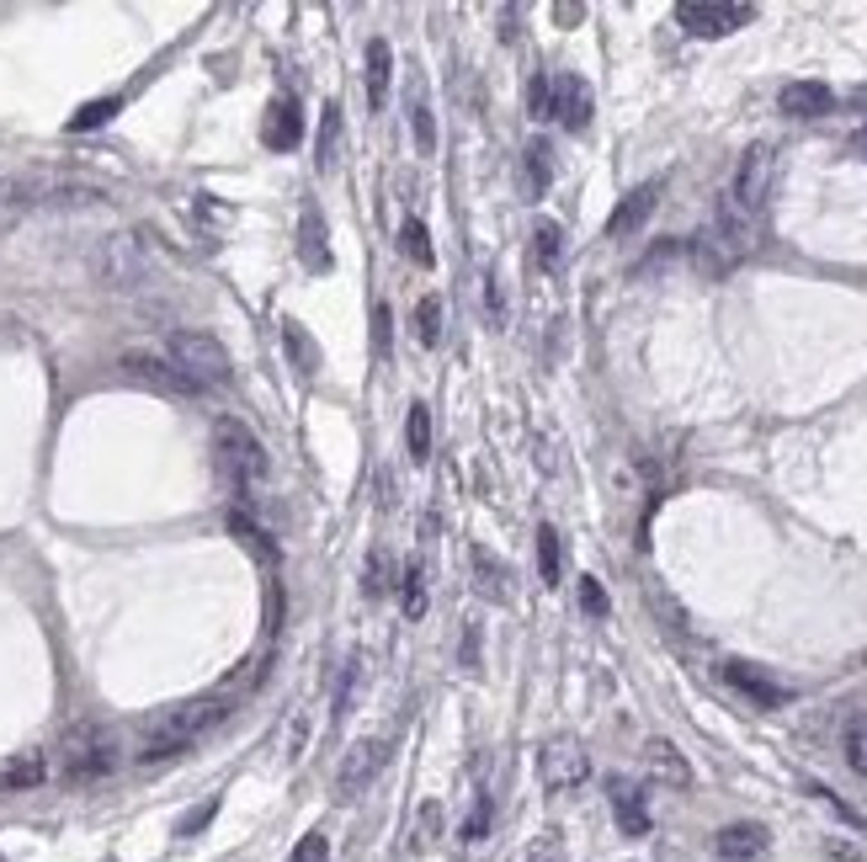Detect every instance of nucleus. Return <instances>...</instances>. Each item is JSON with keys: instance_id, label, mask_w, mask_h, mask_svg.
I'll return each instance as SVG.
<instances>
[{"instance_id": "49", "label": "nucleus", "mask_w": 867, "mask_h": 862, "mask_svg": "<svg viewBox=\"0 0 867 862\" xmlns=\"http://www.w3.org/2000/svg\"><path fill=\"white\" fill-rule=\"evenodd\" d=\"M485 309H490V320H506V298H500V283L496 278H485Z\"/></svg>"}, {"instance_id": "26", "label": "nucleus", "mask_w": 867, "mask_h": 862, "mask_svg": "<svg viewBox=\"0 0 867 862\" xmlns=\"http://www.w3.org/2000/svg\"><path fill=\"white\" fill-rule=\"evenodd\" d=\"M559 256H565V229H559L554 219H537L533 224V261L543 267V272H554Z\"/></svg>"}, {"instance_id": "30", "label": "nucleus", "mask_w": 867, "mask_h": 862, "mask_svg": "<svg viewBox=\"0 0 867 862\" xmlns=\"http://www.w3.org/2000/svg\"><path fill=\"white\" fill-rule=\"evenodd\" d=\"M559 570H565V554H559V533L543 522L537 528V575H543V586H559Z\"/></svg>"}, {"instance_id": "8", "label": "nucleus", "mask_w": 867, "mask_h": 862, "mask_svg": "<svg viewBox=\"0 0 867 862\" xmlns=\"http://www.w3.org/2000/svg\"><path fill=\"white\" fill-rule=\"evenodd\" d=\"M676 22L692 33V38H724L745 22H756V5H718V0H687L676 5Z\"/></svg>"}, {"instance_id": "6", "label": "nucleus", "mask_w": 867, "mask_h": 862, "mask_svg": "<svg viewBox=\"0 0 867 862\" xmlns=\"http://www.w3.org/2000/svg\"><path fill=\"white\" fill-rule=\"evenodd\" d=\"M213 442H218V463H224V474L246 491L250 480H261L266 474V448L256 442V432H250L246 421H235V415H224L218 426H213Z\"/></svg>"}, {"instance_id": "13", "label": "nucleus", "mask_w": 867, "mask_h": 862, "mask_svg": "<svg viewBox=\"0 0 867 862\" xmlns=\"http://www.w3.org/2000/svg\"><path fill=\"white\" fill-rule=\"evenodd\" d=\"M607 793H613V820H618L622 836H650V799H644V788L628 778H613Z\"/></svg>"}, {"instance_id": "51", "label": "nucleus", "mask_w": 867, "mask_h": 862, "mask_svg": "<svg viewBox=\"0 0 867 862\" xmlns=\"http://www.w3.org/2000/svg\"><path fill=\"white\" fill-rule=\"evenodd\" d=\"M0 862H5V858H0Z\"/></svg>"}, {"instance_id": "43", "label": "nucleus", "mask_w": 867, "mask_h": 862, "mask_svg": "<svg viewBox=\"0 0 867 862\" xmlns=\"http://www.w3.org/2000/svg\"><path fill=\"white\" fill-rule=\"evenodd\" d=\"M288 862H331V841L320 836V830H309L298 847H293V858Z\"/></svg>"}, {"instance_id": "18", "label": "nucleus", "mask_w": 867, "mask_h": 862, "mask_svg": "<svg viewBox=\"0 0 867 862\" xmlns=\"http://www.w3.org/2000/svg\"><path fill=\"white\" fill-rule=\"evenodd\" d=\"M298 133H304L298 102H293V96H277V102L266 107V123H261V139H266V150H293V144H298Z\"/></svg>"}, {"instance_id": "11", "label": "nucleus", "mask_w": 867, "mask_h": 862, "mask_svg": "<svg viewBox=\"0 0 867 862\" xmlns=\"http://www.w3.org/2000/svg\"><path fill=\"white\" fill-rule=\"evenodd\" d=\"M123 368L133 373L139 383L161 389V394H198V383L176 368L170 357H155V352H123Z\"/></svg>"}, {"instance_id": "27", "label": "nucleus", "mask_w": 867, "mask_h": 862, "mask_svg": "<svg viewBox=\"0 0 867 862\" xmlns=\"http://www.w3.org/2000/svg\"><path fill=\"white\" fill-rule=\"evenodd\" d=\"M283 341H288L298 373H304V378H314V373H320V346L309 341V330L298 326V320H283Z\"/></svg>"}, {"instance_id": "39", "label": "nucleus", "mask_w": 867, "mask_h": 862, "mask_svg": "<svg viewBox=\"0 0 867 862\" xmlns=\"http://www.w3.org/2000/svg\"><path fill=\"white\" fill-rule=\"evenodd\" d=\"M527 170H533V187H537V192L554 181V150H548L543 139H533V144H527Z\"/></svg>"}, {"instance_id": "47", "label": "nucleus", "mask_w": 867, "mask_h": 862, "mask_svg": "<svg viewBox=\"0 0 867 862\" xmlns=\"http://www.w3.org/2000/svg\"><path fill=\"white\" fill-rule=\"evenodd\" d=\"M213 815H218V799H207L203 810H192V815H187V820L176 825V836H198V830H203V825L213 820Z\"/></svg>"}, {"instance_id": "50", "label": "nucleus", "mask_w": 867, "mask_h": 862, "mask_svg": "<svg viewBox=\"0 0 867 862\" xmlns=\"http://www.w3.org/2000/svg\"><path fill=\"white\" fill-rule=\"evenodd\" d=\"M857 150H863V155H867V128H863V133H857Z\"/></svg>"}, {"instance_id": "40", "label": "nucleus", "mask_w": 867, "mask_h": 862, "mask_svg": "<svg viewBox=\"0 0 867 862\" xmlns=\"http://www.w3.org/2000/svg\"><path fill=\"white\" fill-rule=\"evenodd\" d=\"M107 118H118V96H102V102H85L81 113L70 118V128H96V123H107Z\"/></svg>"}, {"instance_id": "29", "label": "nucleus", "mask_w": 867, "mask_h": 862, "mask_svg": "<svg viewBox=\"0 0 867 862\" xmlns=\"http://www.w3.org/2000/svg\"><path fill=\"white\" fill-rule=\"evenodd\" d=\"M411 118H415V150H420V155H431V150H437V123H431V96H426V85H420V81H415Z\"/></svg>"}, {"instance_id": "1", "label": "nucleus", "mask_w": 867, "mask_h": 862, "mask_svg": "<svg viewBox=\"0 0 867 862\" xmlns=\"http://www.w3.org/2000/svg\"><path fill=\"white\" fill-rule=\"evenodd\" d=\"M750 246H756V219L740 213V208L729 203V192H724L718 208H713V224L698 235L692 256H698V267L708 278H724L729 267H740L745 256H750Z\"/></svg>"}, {"instance_id": "37", "label": "nucleus", "mask_w": 867, "mask_h": 862, "mask_svg": "<svg viewBox=\"0 0 867 862\" xmlns=\"http://www.w3.org/2000/svg\"><path fill=\"white\" fill-rule=\"evenodd\" d=\"M357 682H363V660L352 656V660H346L341 687H335V719H346V713H352V702H357Z\"/></svg>"}, {"instance_id": "9", "label": "nucleus", "mask_w": 867, "mask_h": 862, "mask_svg": "<svg viewBox=\"0 0 867 862\" xmlns=\"http://www.w3.org/2000/svg\"><path fill=\"white\" fill-rule=\"evenodd\" d=\"M537 772H543L548 793H570L591 778V756L580 751V740H548L543 756H537Z\"/></svg>"}, {"instance_id": "42", "label": "nucleus", "mask_w": 867, "mask_h": 862, "mask_svg": "<svg viewBox=\"0 0 867 862\" xmlns=\"http://www.w3.org/2000/svg\"><path fill=\"white\" fill-rule=\"evenodd\" d=\"M580 607L591 617H607V591H602L596 575H580Z\"/></svg>"}, {"instance_id": "2", "label": "nucleus", "mask_w": 867, "mask_h": 862, "mask_svg": "<svg viewBox=\"0 0 867 862\" xmlns=\"http://www.w3.org/2000/svg\"><path fill=\"white\" fill-rule=\"evenodd\" d=\"M229 719V702L224 698H198V702H181V708H170L161 713L150 730H144V761H166V756H181L187 745L198 735H207L213 724H224Z\"/></svg>"}, {"instance_id": "34", "label": "nucleus", "mask_w": 867, "mask_h": 862, "mask_svg": "<svg viewBox=\"0 0 867 862\" xmlns=\"http://www.w3.org/2000/svg\"><path fill=\"white\" fill-rule=\"evenodd\" d=\"M400 602H405L411 617L426 613V570H420V565H411V570L400 575Z\"/></svg>"}, {"instance_id": "21", "label": "nucleus", "mask_w": 867, "mask_h": 862, "mask_svg": "<svg viewBox=\"0 0 867 862\" xmlns=\"http://www.w3.org/2000/svg\"><path fill=\"white\" fill-rule=\"evenodd\" d=\"M389 75H394L389 43L368 38V54H363V85H368V107H383V102H389Z\"/></svg>"}, {"instance_id": "44", "label": "nucleus", "mask_w": 867, "mask_h": 862, "mask_svg": "<svg viewBox=\"0 0 867 862\" xmlns=\"http://www.w3.org/2000/svg\"><path fill=\"white\" fill-rule=\"evenodd\" d=\"M809 793H815V799H820V804H830V810H835V815H841V820H846V825H857V830H867V820H863V815H857V810H852V804H841V799H835V793H830V788H820V782H815V788H809Z\"/></svg>"}, {"instance_id": "3", "label": "nucleus", "mask_w": 867, "mask_h": 862, "mask_svg": "<svg viewBox=\"0 0 867 862\" xmlns=\"http://www.w3.org/2000/svg\"><path fill=\"white\" fill-rule=\"evenodd\" d=\"M91 272H96V283L102 287H144L155 278V256L144 246V235H133V229H118V235H107L102 246L91 250Z\"/></svg>"}, {"instance_id": "19", "label": "nucleus", "mask_w": 867, "mask_h": 862, "mask_svg": "<svg viewBox=\"0 0 867 862\" xmlns=\"http://www.w3.org/2000/svg\"><path fill=\"white\" fill-rule=\"evenodd\" d=\"M33 203H38V176H0V235L16 229Z\"/></svg>"}, {"instance_id": "4", "label": "nucleus", "mask_w": 867, "mask_h": 862, "mask_svg": "<svg viewBox=\"0 0 867 862\" xmlns=\"http://www.w3.org/2000/svg\"><path fill=\"white\" fill-rule=\"evenodd\" d=\"M166 357L187 373L198 389H218V383H229V373H235L229 352H224V341H218V335H207V330H170Z\"/></svg>"}, {"instance_id": "35", "label": "nucleus", "mask_w": 867, "mask_h": 862, "mask_svg": "<svg viewBox=\"0 0 867 862\" xmlns=\"http://www.w3.org/2000/svg\"><path fill=\"white\" fill-rule=\"evenodd\" d=\"M846 761L867 778V713H852V724H846Z\"/></svg>"}, {"instance_id": "33", "label": "nucleus", "mask_w": 867, "mask_h": 862, "mask_svg": "<svg viewBox=\"0 0 867 862\" xmlns=\"http://www.w3.org/2000/svg\"><path fill=\"white\" fill-rule=\"evenodd\" d=\"M400 250H405V256H411L415 267H431V240H426V224H420V219H405V224H400Z\"/></svg>"}, {"instance_id": "15", "label": "nucleus", "mask_w": 867, "mask_h": 862, "mask_svg": "<svg viewBox=\"0 0 867 862\" xmlns=\"http://www.w3.org/2000/svg\"><path fill=\"white\" fill-rule=\"evenodd\" d=\"M554 118L570 133L591 128V85L580 81V75H554Z\"/></svg>"}, {"instance_id": "38", "label": "nucleus", "mask_w": 867, "mask_h": 862, "mask_svg": "<svg viewBox=\"0 0 867 862\" xmlns=\"http://www.w3.org/2000/svg\"><path fill=\"white\" fill-rule=\"evenodd\" d=\"M437 830H442V804H437V799H426V804H420V815H415V847L426 852V847L437 841Z\"/></svg>"}, {"instance_id": "28", "label": "nucleus", "mask_w": 867, "mask_h": 862, "mask_svg": "<svg viewBox=\"0 0 867 862\" xmlns=\"http://www.w3.org/2000/svg\"><path fill=\"white\" fill-rule=\"evenodd\" d=\"M405 448H411V463L431 458V411L426 405H411V415H405Z\"/></svg>"}, {"instance_id": "45", "label": "nucleus", "mask_w": 867, "mask_h": 862, "mask_svg": "<svg viewBox=\"0 0 867 862\" xmlns=\"http://www.w3.org/2000/svg\"><path fill=\"white\" fill-rule=\"evenodd\" d=\"M485 830H490V793H479V804H474V815H468V825H463V836L479 841Z\"/></svg>"}, {"instance_id": "32", "label": "nucleus", "mask_w": 867, "mask_h": 862, "mask_svg": "<svg viewBox=\"0 0 867 862\" xmlns=\"http://www.w3.org/2000/svg\"><path fill=\"white\" fill-rule=\"evenodd\" d=\"M415 335H420V346H437V341H442V298H437V293H426V298L415 304Z\"/></svg>"}, {"instance_id": "20", "label": "nucleus", "mask_w": 867, "mask_h": 862, "mask_svg": "<svg viewBox=\"0 0 867 862\" xmlns=\"http://www.w3.org/2000/svg\"><path fill=\"white\" fill-rule=\"evenodd\" d=\"M724 676H729V682L740 687L745 698H756V702H761V708H783V702H793V693H787V687H777L772 676L750 671V665H740V660H729V665H724Z\"/></svg>"}, {"instance_id": "16", "label": "nucleus", "mask_w": 867, "mask_h": 862, "mask_svg": "<svg viewBox=\"0 0 867 862\" xmlns=\"http://www.w3.org/2000/svg\"><path fill=\"white\" fill-rule=\"evenodd\" d=\"M655 203H661V181H644V187H633V192H628V198L613 208V219H607V235H613V240H622V235L644 229V219L655 213Z\"/></svg>"}, {"instance_id": "5", "label": "nucleus", "mask_w": 867, "mask_h": 862, "mask_svg": "<svg viewBox=\"0 0 867 862\" xmlns=\"http://www.w3.org/2000/svg\"><path fill=\"white\" fill-rule=\"evenodd\" d=\"M59 761H64V778H107L112 767H118V740L112 730H102V724H75L70 735H64V751H59Z\"/></svg>"}, {"instance_id": "41", "label": "nucleus", "mask_w": 867, "mask_h": 862, "mask_svg": "<svg viewBox=\"0 0 867 862\" xmlns=\"http://www.w3.org/2000/svg\"><path fill=\"white\" fill-rule=\"evenodd\" d=\"M229 528H235V533L246 538V543H250V548H256V554H261V559H277V548L266 543V533H261V528H256L250 517H240V511H235V517H229Z\"/></svg>"}, {"instance_id": "36", "label": "nucleus", "mask_w": 867, "mask_h": 862, "mask_svg": "<svg viewBox=\"0 0 867 862\" xmlns=\"http://www.w3.org/2000/svg\"><path fill=\"white\" fill-rule=\"evenodd\" d=\"M527 113L533 118H554V75L537 70L533 81H527Z\"/></svg>"}, {"instance_id": "25", "label": "nucleus", "mask_w": 867, "mask_h": 862, "mask_svg": "<svg viewBox=\"0 0 867 862\" xmlns=\"http://www.w3.org/2000/svg\"><path fill=\"white\" fill-rule=\"evenodd\" d=\"M314 165H320V170H335V165H341V107H335V102H325V118H320Z\"/></svg>"}, {"instance_id": "10", "label": "nucleus", "mask_w": 867, "mask_h": 862, "mask_svg": "<svg viewBox=\"0 0 867 862\" xmlns=\"http://www.w3.org/2000/svg\"><path fill=\"white\" fill-rule=\"evenodd\" d=\"M383 761H389V740H383V735L357 740V745L346 751L341 772H335V799H357V793H363V788L383 772Z\"/></svg>"}, {"instance_id": "31", "label": "nucleus", "mask_w": 867, "mask_h": 862, "mask_svg": "<svg viewBox=\"0 0 867 862\" xmlns=\"http://www.w3.org/2000/svg\"><path fill=\"white\" fill-rule=\"evenodd\" d=\"M363 591H368V597L394 591V554H389V548H372L368 554V565H363Z\"/></svg>"}, {"instance_id": "12", "label": "nucleus", "mask_w": 867, "mask_h": 862, "mask_svg": "<svg viewBox=\"0 0 867 862\" xmlns=\"http://www.w3.org/2000/svg\"><path fill=\"white\" fill-rule=\"evenodd\" d=\"M298 261H304L309 272H331L335 267L331 229H325V213L314 203H304V213H298Z\"/></svg>"}, {"instance_id": "24", "label": "nucleus", "mask_w": 867, "mask_h": 862, "mask_svg": "<svg viewBox=\"0 0 867 862\" xmlns=\"http://www.w3.org/2000/svg\"><path fill=\"white\" fill-rule=\"evenodd\" d=\"M468 565H474V586H479V597H496V602H506V565H500L490 548H468Z\"/></svg>"}, {"instance_id": "23", "label": "nucleus", "mask_w": 867, "mask_h": 862, "mask_svg": "<svg viewBox=\"0 0 867 862\" xmlns=\"http://www.w3.org/2000/svg\"><path fill=\"white\" fill-rule=\"evenodd\" d=\"M48 778V761H43L38 751H22V756H5L0 761V788H38V782Z\"/></svg>"}, {"instance_id": "7", "label": "nucleus", "mask_w": 867, "mask_h": 862, "mask_svg": "<svg viewBox=\"0 0 867 862\" xmlns=\"http://www.w3.org/2000/svg\"><path fill=\"white\" fill-rule=\"evenodd\" d=\"M772 181H777V150L772 144H750L740 170H735V181H729V203L756 219L767 208V198H772Z\"/></svg>"}, {"instance_id": "14", "label": "nucleus", "mask_w": 867, "mask_h": 862, "mask_svg": "<svg viewBox=\"0 0 867 862\" xmlns=\"http://www.w3.org/2000/svg\"><path fill=\"white\" fill-rule=\"evenodd\" d=\"M767 847H772V836H767V825H756V820H735L713 836V852L724 862H750V858H761Z\"/></svg>"}, {"instance_id": "46", "label": "nucleus", "mask_w": 867, "mask_h": 862, "mask_svg": "<svg viewBox=\"0 0 867 862\" xmlns=\"http://www.w3.org/2000/svg\"><path fill=\"white\" fill-rule=\"evenodd\" d=\"M389 326H394V315H389V304H378V309H372V341H378V357H389Z\"/></svg>"}, {"instance_id": "22", "label": "nucleus", "mask_w": 867, "mask_h": 862, "mask_svg": "<svg viewBox=\"0 0 867 862\" xmlns=\"http://www.w3.org/2000/svg\"><path fill=\"white\" fill-rule=\"evenodd\" d=\"M644 761H650V772H655L661 782H670V788H687V782H692L687 756H681L670 740H650V745H644Z\"/></svg>"}, {"instance_id": "17", "label": "nucleus", "mask_w": 867, "mask_h": 862, "mask_svg": "<svg viewBox=\"0 0 867 862\" xmlns=\"http://www.w3.org/2000/svg\"><path fill=\"white\" fill-rule=\"evenodd\" d=\"M777 102H783L787 118H826L830 107H835V96H830L826 81H787Z\"/></svg>"}, {"instance_id": "48", "label": "nucleus", "mask_w": 867, "mask_h": 862, "mask_svg": "<svg viewBox=\"0 0 867 862\" xmlns=\"http://www.w3.org/2000/svg\"><path fill=\"white\" fill-rule=\"evenodd\" d=\"M463 665H468V671H479V623H468V628H463Z\"/></svg>"}]
</instances>
